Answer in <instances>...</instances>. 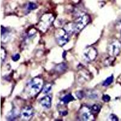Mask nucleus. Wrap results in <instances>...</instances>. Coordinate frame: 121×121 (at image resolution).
I'll return each mask as SVG.
<instances>
[{
    "instance_id": "f257e3e1",
    "label": "nucleus",
    "mask_w": 121,
    "mask_h": 121,
    "mask_svg": "<svg viewBox=\"0 0 121 121\" xmlns=\"http://www.w3.org/2000/svg\"><path fill=\"white\" fill-rule=\"evenodd\" d=\"M43 86V79L39 77L35 78L31 80L27 85V93L30 96H34L41 91Z\"/></svg>"
},
{
    "instance_id": "9d476101",
    "label": "nucleus",
    "mask_w": 121,
    "mask_h": 121,
    "mask_svg": "<svg viewBox=\"0 0 121 121\" xmlns=\"http://www.w3.org/2000/svg\"><path fill=\"white\" fill-rule=\"evenodd\" d=\"M67 67L66 64L61 63L57 65L55 67V70H56L57 72L62 73V72H64V71H65V70L67 69Z\"/></svg>"
},
{
    "instance_id": "0eeeda50",
    "label": "nucleus",
    "mask_w": 121,
    "mask_h": 121,
    "mask_svg": "<svg viewBox=\"0 0 121 121\" xmlns=\"http://www.w3.org/2000/svg\"><path fill=\"white\" fill-rule=\"evenodd\" d=\"M79 118L81 121H91L93 118L91 108L86 105L82 106L79 112Z\"/></svg>"
},
{
    "instance_id": "a211bd4d",
    "label": "nucleus",
    "mask_w": 121,
    "mask_h": 121,
    "mask_svg": "<svg viewBox=\"0 0 121 121\" xmlns=\"http://www.w3.org/2000/svg\"><path fill=\"white\" fill-rule=\"evenodd\" d=\"M36 8H37V6L34 3H29L27 6V9L29 10H32L36 9Z\"/></svg>"
},
{
    "instance_id": "6ab92c4d",
    "label": "nucleus",
    "mask_w": 121,
    "mask_h": 121,
    "mask_svg": "<svg viewBox=\"0 0 121 121\" xmlns=\"http://www.w3.org/2000/svg\"><path fill=\"white\" fill-rule=\"evenodd\" d=\"M76 96H77V98H78V99H81L82 98H83L84 97L85 94H84V93L83 92V91H77V92L76 93Z\"/></svg>"
},
{
    "instance_id": "aec40b11",
    "label": "nucleus",
    "mask_w": 121,
    "mask_h": 121,
    "mask_svg": "<svg viewBox=\"0 0 121 121\" xmlns=\"http://www.w3.org/2000/svg\"><path fill=\"white\" fill-rule=\"evenodd\" d=\"M19 58H20V55H19V54L18 53L13 55L12 56V60L13 61H17V60H19Z\"/></svg>"
},
{
    "instance_id": "2eb2a0df",
    "label": "nucleus",
    "mask_w": 121,
    "mask_h": 121,
    "mask_svg": "<svg viewBox=\"0 0 121 121\" xmlns=\"http://www.w3.org/2000/svg\"><path fill=\"white\" fill-rule=\"evenodd\" d=\"M2 36H1V41L3 43H7L8 41L10 39V35L9 33H4L3 34H1Z\"/></svg>"
},
{
    "instance_id": "4468645a",
    "label": "nucleus",
    "mask_w": 121,
    "mask_h": 121,
    "mask_svg": "<svg viewBox=\"0 0 121 121\" xmlns=\"http://www.w3.org/2000/svg\"><path fill=\"white\" fill-rule=\"evenodd\" d=\"M113 76H110V77L107 78L105 80V81L103 82V86L104 87H108L110 84H112L113 81Z\"/></svg>"
},
{
    "instance_id": "dca6fc26",
    "label": "nucleus",
    "mask_w": 121,
    "mask_h": 121,
    "mask_svg": "<svg viewBox=\"0 0 121 121\" xmlns=\"http://www.w3.org/2000/svg\"><path fill=\"white\" fill-rule=\"evenodd\" d=\"M6 50L4 49L3 47H1V62H3L6 58Z\"/></svg>"
},
{
    "instance_id": "f8f14e48",
    "label": "nucleus",
    "mask_w": 121,
    "mask_h": 121,
    "mask_svg": "<svg viewBox=\"0 0 121 121\" xmlns=\"http://www.w3.org/2000/svg\"><path fill=\"white\" fill-rule=\"evenodd\" d=\"M73 100H74V98L70 94L66 95L62 98V102L64 104H67L69 103V102H71V101H73Z\"/></svg>"
},
{
    "instance_id": "9b49d317",
    "label": "nucleus",
    "mask_w": 121,
    "mask_h": 121,
    "mask_svg": "<svg viewBox=\"0 0 121 121\" xmlns=\"http://www.w3.org/2000/svg\"><path fill=\"white\" fill-rule=\"evenodd\" d=\"M18 114V112H17V110L16 109H13L12 110L10 111L9 113L7 115V119L8 120H14L15 119V118L17 117V116Z\"/></svg>"
},
{
    "instance_id": "4be33fe9",
    "label": "nucleus",
    "mask_w": 121,
    "mask_h": 121,
    "mask_svg": "<svg viewBox=\"0 0 121 121\" xmlns=\"http://www.w3.org/2000/svg\"><path fill=\"white\" fill-rule=\"evenodd\" d=\"M102 99H103V100L105 101V102H108L110 100V96L108 95H105L102 97Z\"/></svg>"
},
{
    "instance_id": "1a4fd4ad",
    "label": "nucleus",
    "mask_w": 121,
    "mask_h": 121,
    "mask_svg": "<svg viewBox=\"0 0 121 121\" xmlns=\"http://www.w3.org/2000/svg\"><path fill=\"white\" fill-rule=\"evenodd\" d=\"M39 102L42 107L48 109L51 107L52 98L48 95H46L45 96L43 97L41 99H40Z\"/></svg>"
},
{
    "instance_id": "5701e85b",
    "label": "nucleus",
    "mask_w": 121,
    "mask_h": 121,
    "mask_svg": "<svg viewBox=\"0 0 121 121\" xmlns=\"http://www.w3.org/2000/svg\"><path fill=\"white\" fill-rule=\"evenodd\" d=\"M116 29L118 30L121 31V19L119 21H117V24H116Z\"/></svg>"
},
{
    "instance_id": "7ed1b4c3",
    "label": "nucleus",
    "mask_w": 121,
    "mask_h": 121,
    "mask_svg": "<svg viewBox=\"0 0 121 121\" xmlns=\"http://www.w3.org/2000/svg\"><path fill=\"white\" fill-rule=\"evenodd\" d=\"M55 17L52 13H45L41 17L38 23L40 30L45 32L53 22Z\"/></svg>"
},
{
    "instance_id": "f03ea898",
    "label": "nucleus",
    "mask_w": 121,
    "mask_h": 121,
    "mask_svg": "<svg viewBox=\"0 0 121 121\" xmlns=\"http://www.w3.org/2000/svg\"><path fill=\"white\" fill-rule=\"evenodd\" d=\"M90 21V18L89 15L87 14H84L79 16L73 22L74 33H78L81 32L89 23Z\"/></svg>"
},
{
    "instance_id": "f3484780",
    "label": "nucleus",
    "mask_w": 121,
    "mask_h": 121,
    "mask_svg": "<svg viewBox=\"0 0 121 121\" xmlns=\"http://www.w3.org/2000/svg\"><path fill=\"white\" fill-rule=\"evenodd\" d=\"M100 109V107L98 104H94L91 107V110L92 112H94V113H98Z\"/></svg>"
},
{
    "instance_id": "39448f33",
    "label": "nucleus",
    "mask_w": 121,
    "mask_h": 121,
    "mask_svg": "<svg viewBox=\"0 0 121 121\" xmlns=\"http://www.w3.org/2000/svg\"><path fill=\"white\" fill-rule=\"evenodd\" d=\"M55 38L60 46H64L69 42V34L64 29H59L55 32Z\"/></svg>"
},
{
    "instance_id": "6e6552de",
    "label": "nucleus",
    "mask_w": 121,
    "mask_h": 121,
    "mask_svg": "<svg viewBox=\"0 0 121 121\" xmlns=\"http://www.w3.org/2000/svg\"><path fill=\"white\" fill-rule=\"evenodd\" d=\"M34 115V110L30 106H26L21 109L20 112L21 117L25 121H29L33 117Z\"/></svg>"
},
{
    "instance_id": "412c9836",
    "label": "nucleus",
    "mask_w": 121,
    "mask_h": 121,
    "mask_svg": "<svg viewBox=\"0 0 121 121\" xmlns=\"http://www.w3.org/2000/svg\"><path fill=\"white\" fill-rule=\"evenodd\" d=\"M109 119H110V120H111V121H118V118H117V117L114 114H110Z\"/></svg>"
},
{
    "instance_id": "ddd939ff",
    "label": "nucleus",
    "mask_w": 121,
    "mask_h": 121,
    "mask_svg": "<svg viewBox=\"0 0 121 121\" xmlns=\"http://www.w3.org/2000/svg\"><path fill=\"white\" fill-rule=\"evenodd\" d=\"M52 88V84H45L44 86H43V93L47 94L51 91Z\"/></svg>"
},
{
    "instance_id": "423d86ee",
    "label": "nucleus",
    "mask_w": 121,
    "mask_h": 121,
    "mask_svg": "<svg viewBox=\"0 0 121 121\" xmlns=\"http://www.w3.org/2000/svg\"><path fill=\"white\" fill-rule=\"evenodd\" d=\"M97 56H98L97 50L92 46L87 47L83 52V58L87 62L93 61L96 58Z\"/></svg>"
},
{
    "instance_id": "20e7f679",
    "label": "nucleus",
    "mask_w": 121,
    "mask_h": 121,
    "mask_svg": "<svg viewBox=\"0 0 121 121\" xmlns=\"http://www.w3.org/2000/svg\"><path fill=\"white\" fill-rule=\"evenodd\" d=\"M121 51V42L117 39H114L110 42L107 47V52L111 57L116 56Z\"/></svg>"
}]
</instances>
